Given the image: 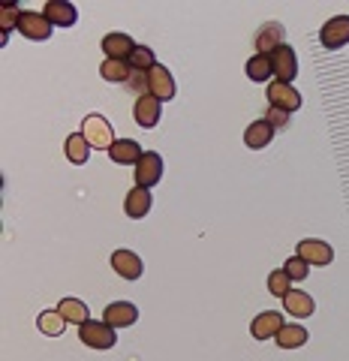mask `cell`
<instances>
[{"label":"cell","instance_id":"obj_1","mask_svg":"<svg viewBox=\"0 0 349 361\" xmlns=\"http://www.w3.org/2000/svg\"><path fill=\"white\" fill-rule=\"evenodd\" d=\"M82 133L91 148L97 151H109L115 145V133H111V123L103 118V115H87L85 123H82Z\"/></svg>","mask_w":349,"mask_h":361},{"label":"cell","instance_id":"obj_2","mask_svg":"<svg viewBox=\"0 0 349 361\" xmlns=\"http://www.w3.org/2000/svg\"><path fill=\"white\" fill-rule=\"evenodd\" d=\"M78 337H82V343L91 346V349H111L118 343L115 329H111L109 322H94V319H87L85 325H78Z\"/></svg>","mask_w":349,"mask_h":361},{"label":"cell","instance_id":"obj_3","mask_svg":"<svg viewBox=\"0 0 349 361\" xmlns=\"http://www.w3.org/2000/svg\"><path fill=\"white\" fill-rule=\"evenodd\" d=\"M271 70H274V82H283V85H292V78L298 75V58H295V49L292 45H280L271 54Z\"/></svg>","mask_w":349,"mask_h":361},{"label":"cell","instance_id":"obj_4","mask_svg":"<svg viewBox=\"0 0 349 361\" xmlns=\"http://www.w3.org/2000/svg\"><path fill=\"white\" fill-rule=\"evenodd\" d=\"M133 178H136V187H145V190H151L154 184H160V178H163V157L157 151H145L142 160L136 163V169H133Z\"/></svg>","mask_w":349,"mask_h":361},{"label":"cell","instance_id":"obj_5","mask_svg":"<svg viewBox=\"0 0 349 361\" xmlns=\"http://www.w3.org/2000/svg\"><path fill=\"white\" fill-rule=\"evenodd\" d=\"M16 30L21 33V37H27V39H49L51 37V30H54V25L51 21L42 16V13H33V9H27V13H21V18H18V25H16Z\"/></svg>","mask_w":349,"mask_h":361},{"label":"cell","instance_id":"obj_6","mask_svg":"<svg viewBox=\"0 0 349 361\" xmlns=\"http://www.w3.org/2000/svg\"><path fill=\"white\" fill-rule=\"evenodd\" d=\"M268 106H274L280 111H286V115H292V111L301 109V94L292 85H283V82H271L268 85Z\"/></svg>","mask_w":349,"mask_h":361},{"label":"cell","instance_id":"obj_7","mask_svg":"<svg viewBox=\"0 0 349 361\" xmlns=\"http://www.w3.org/2000/svg\"><path fill=\"white\" fill-rule=\"evenodd\" d=\"M319 42L325 49H341V45L349 42V16H334L322 25L319 30Z\"/></svg>","mask_w":349,"mask_h":361},{"label":"cell","instance_id":"obj_8","mask_svg":"<svg viewBox=\"0 0 349 361\" xmlns=\"http://www.w3.org/2000/svg\"><path fill=\"white\" fill-rule=\"evenodd\" d=\"M148 94L157 97L160 103L175 99V78H172V73H169L163 63H157L154 70L148 73Z\"/></svg>","mask_w":349,"mask_h":361},{"label":"cell","instance_id":"obj_9","mask_svg":"<svg viewBox=\"0 0 349 361\" xmlns=\"http://www.w3.org/2000/svg\"><path fill=\"white\" fill-rule=\"evenodd\" d=\"M136 319H139V307L130 301H111L103 313V322H109L111 329H130V325H136Z\"/></svg>","mask_w":349,"mask_h":361},{"label":"cell","instance_id":"obj_10","mask_svg":"<svg viewBox=\"0 0 349 361\" xmlns=\"http://www.w3.org/2000/svg\"><path fill=\"white\" fill-rule=\"evenodd\" d=\"M111 268H115V274L123 277V280H139L142 277V259L133 253V250H115L111 253Z\"/></svg>","mask_w":349,"mask_h":361},{"label":"cell","instance_id":"obj_11","mask_svg":"<svg viewBox=\"0 0 349 361\" xmlns=\"http://www.w3.org/2000/svg\"><path fill=\"white\" fill-rule=\"evenodd\" d=\"M298 256L304 259L307 265H331L334 250L325 241L317 238H307V241H298Z\"/></svg>","mask_w":349,"mask_h":361},{"label":"cell","instance_id":"obj_12","mask_svg":"<svg viewBox=\"0 0 349 361\" xmlns=\"http://www.w3.org/2000/svg\"><path fill=\"white\" fill-rule=\"evenodd\" d=\"M133 118H136L139 127L154 130L157 123H160V99L151 97V94L139 97V99H136V109H133Z\"/></svg>","mask_w":349,"mask_h":361},{"label":"cell","instance_id":"obj_13","mask_svg":"<svg viewBox=\"0 0 349 361\" xmlns=\"http://www.w3.org/2000/svg\"><path fill=\"white\" fill-rule=\"evenodd\" d=\"M283 329V313L277 310H265L259 313L253 325H250V334L256 337V341H268V337H277V331Z\"/></svg>","mask_w":349,"mask_h":361},{"label":"cell","instance_id":"obj_14","mask_svg":"<svg viewBox=\"0 0 349 361\" xmlns=\"http://www.w3.org/2000/svg\"><path fill=\"white\" fill-rule=\"evenodd\" d=\"M42 16H46L54 27H73L75 25V6L70 4V0H49L46 9H42Z\"/></svg>","mask_w":349,"mask_h":361},{"label":"cell","instance_id":"obj_15","mask_svg":"<svg viewBox=\"0 0 349 361\" xmlns=\"http://www.w3.org/2000/svg\"><path fill=\"white\" fill-rule=\"evenodd\" d=\"M103 51H106V61H130V54L136 51V42L127 33H109L103 39Z\"/></svg>","mask_w":349,"mask_h":361},{"label":"cell","instance_id":"obj_16","mask_svg":"<svg viewBox=\"0 0 349 361\" xmlns=\"http://www.w3.org/2000/svg\"><path fill=\"white\" fill-rule=\"evenodd\" d=\"M271 139H274V127L268 123L265 118L262 121H253L250 127L244 130V145L250 151H262V148H268L271 145Z\"/></svg>","mask_w":349,"mask_h":361},{"label":"cell","instance_id":"obj_17","mask_svg":"<svg viewBox=\"0 0 349 361\" xmlns=\"http://www.w3.org/2000/svg\"><path fill=\"white\" fill-rule=\"evenodd\" d=\"M142 148H139V142H133V139H115V145L109 148V157H111V163H121V166H136L142 160Z\"/></svg>","mask_w":349,"mask_h":361},{"label":"cell","instance_id":"obj_18","mask_svg":"<svg viewBox=\"0 0 349 361\" xmlns=\"http://www.w3.org/2000/svg\"><path fill=\"white\" fill-rule=\"evenodd\" d=\"M283 307H286V313L298 316V319H307V316H313V310H317V304H313V298L307 295V292L289 289L283 295Z\"/></svg>","mask_w":349,"mask_h":361},{"label":"cell","instance_id":"obj_19","mask_svg":"<svg viewBox=\"0 0 349 361\" xmlns=\"http://www.w3.org/2000/svg\"><path fill=\"white\" fill-rule=\"evenodd\" d=\"M123 211H127V217L142 220L145 214L151 211V193L145 187H133L127 193V199H123Z\"/></svg>","mask_w":349,"mask_h":361},{"label":"cell","instance_id":"obj_20","mask_svg":"<svg viewBox=\"0 0 349 361\" xmlns=\"http://www.w3.org/2000/svg\"><path fill=\"white\" fill-rule=\"evenodd\" d=\"M283 37H286V30H283V25H265L262 30L256 33V49H259V54H271L274 49H280L283 45Z\"/></svg>","mask_w":349,"mask_h":361},{"label":"cell","instance_id":"obj_21","mask_svg":"<svg viewBox=\"0 0 349 361\" xmlns=\"http://www.w3.org/2000/svg\"><path fill=\"white\" fill-rule=\"evenodd\" d=\"M307 329H304V325H283V329L277 331V346L280 349H298V346H304L307 343Z\"/></svg>","mask_w":349,"mask_h":361},{"label":"cell","instance_id":"obj_22","mask_svg":"<svg viewBox=\"0 0 349 361\" xmlns=\"http://www.w3.org/2000/svg\"><path fill=\"white\" fill-rule=\"evenodd\" d=\"M66 160L75 163V166H85L87 163V154H91V145H87L85 133H73L70 139H66Z\"/></svg>","mask_w":349,"mask_h":361},{"label":"cell","instance_id":"obj_23","mask_svg":"<svg viewBox=\"0 0 349 361\" xmlns=\"http://www.w3.org/2000/svg\"><path fill=\"white\" fill-rule=\"evenodd\" d=\"M99 75H103L106 82L127 85L130 75H133V66H130V61H103V66H99Z\"/></svg>","mask_w":349,"mask_h":361},{"label":"cell","instance_id":"obj_24","mask_svg":"<svg viewBox=\"0 0 349 361\" xmlns=\"http://www.w3.org/2000/svg\"><path fill=\"white\" fill-rule=\"evenodd\" d=\"M274 75V70H271V58L268 54H253L250 61H247V78L250 82H268V78Z\"/></svg>","mask_w":349,"mask_h":361},{"label":"cell","instance_id":"obj_25","mask_svg":"<svg viewBox=\"0 0 349 361\" xmlns=\"http://www.w3.org/2000/svg\"><path fill=\"white\" fill-rule=\"evenodd\" d=\"M37 325H39V331L46 337H61L63 329H66V319H63L61 310H46V313H39Z\"/></svg>","mask_w":349,"mask_h":361},{"label":"cell","instance_id":"obj_26","mask_svg":"<svg viewBox=\"0 0 349 361\" xmlns=\"http://www.w3.org/2000/svg\"><path fill=\"white\" fill-rule=\"evenodd\" d=\"M58 310L63 313V319L73 322V325H85L87 322V304L78 301V298H63L58 304Z\"/></svg>","mask_w":349,"mask_h":361},{"label":"cell","instance_id":"obj_27","mask_svg":"<svg viewBox=\"0 0 349 361\" xmlns=\"http://www.w3.org/2000/svg\"><path fill=\"white\" fill-rule=\"evenodd\" d=\"M130 66L139 73H151L157 66V58H154V49H148V45H136V51L130 54Z\"/></svg>","mask_w":349,"mask_h":361},{"label":"cell","instance_id":"obj_28","mask_svg":"<svg viewBox=\"0 0 349 361\" xmlns=\"http://www.w3.org/2000/svg\"><path fill=\"white\" fill-rule=\"evenodd\" d=\"M289 283L292 280L286 277V271L283 268H277V271H271V274H268V292H271V295H277V298H283L286 292H289Z\"/></svg>","mask_w":349,"mask_h":361},{"label":"cell","instance_id":"obj_29","mask_svg":"<svg viewBox=\"0 0 349 361\" xmlns=\"http://www.w3.org/2000/svg\"><path fill=\"white\" fill-rule=\"evenodd\" d=\"M18 18H21V9L16 4H4L0 6V25H4V39H6V33L13 30V25H18Z\"/></svg>","mask_w":349,"mask_h":361},{"label":"cell","instance_id":"obj_30","mask_svg":"<svg viewBox=\"0 0 349 361\" xmlns=\"http://www.w3.org/2000/svg\"><path fill=\"white\" fill-rule=\"evenodd\" d=\"M283 271H286V277H289V280H304V277H307V271H310V265L304 262L301 256H292V259H286Z\"/></svg>","mask_w":349,"mask_h":361},{"label":"cell","instance_id":"obj_31","mask_svg":"<svg viewBox=\"0 0 349 361\" xmlns=\"http://www.w3.org/2000/svg\"><path fill=\"white\" fill-rule=\"evenodd\" d=\"M265 121L271 123L274 130H277V127H280V130H286V127H289V115H286V111H280V109H274V106H268Z\"/></svg>","mask_w":349,"mask_h":361},{"label":"cell","instance_id":"obj_32","mask_svg":"<svg viewBox=\"0 0 349 361\" xmlns=\"http://www.w3.org/2000/svg\"><path fill=\"white\" fill-rule=\"evenodd\" d=\"M136 94H148V73H139V70H133V75H130V82H127Z\"/></svg>","mask_w":349,"mask_h":361}]
</instances>
